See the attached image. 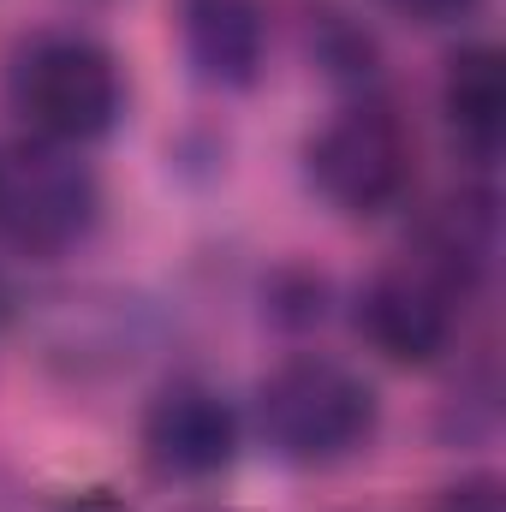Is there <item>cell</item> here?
<instances>
[{"mask_svg":"<svg viewBox=\"0 0 506 512\" xmlns=\"http://www.w3.org/2000/svg\"><path fill=\"white\" fill-rule=\"evenodd\" d=\"M262 435L298 465H334L376 435V387L334 358H286L256 393Z\"/></svg>","mask_w":506,"mask_h":512,"instance_id":"obj_1","label":"cell"},{"mask_svg":"<svg viewBox=\"0 0 506 512\" xmlns=\"http://www.w3.org/2000/svg\"><path fill=\"white\" fill-rule=\"evenodd\" d=\"M96 173L54 137L0 143V239L18 251H66L96 221Z\"/></svg>","mask_w":506,"mask_h":512,"instance_id":"obj_2","label":"cell"},{"mask_svg":"<svg viewBox=\"0 0 506 512\" xmlns=\"http://www.w3.org/2000/svg\"><path fill=\"white\" fill-rule=\"evenodd\" d=\"M12 102L36 137L84 143L102 137L120 114V66L84 36H48L12 66Z\"/></svg>","mask_w":506,"mask_h":512,"instance_id":"obj_3","label":"cell"},{"mask_svg":"<svg viewBox=\"0 0 506 512\" xmlns=\"http://www.w3.org/2000/svg\"><path fill=\"white\" fill-rule=\"evenodd\" d=\"M316 191L346 215H381L411 185V131L376 102L340 108L310 143Z\"/></svg>","mask_w":506,"mask_h":512,"instance_id":"obj_4","label":"cell"},{"mask_svg":"<svg viewBox=\"0 0 506 512\" xmlns=\"http://www.w3.org/2000/svg\"><path fill=\"white\" fill-rule=\"evenodd\" d=\"M459 298H465V280L453 268H441L435 256H417V262L381 268L376 280L364 286L358 328H364V340L376 346L381 358H393V364H429L453 340Z\"/></svg>","mask_w":506,"mask_h":512,"instance_id":"obj_5","label":"cell"},{"mask_svg":"<svg viewBox=\"0 0 506 512\" xmlns=\"http://www.w3.org/2000/svg\"><path fill=\"white\" fill-rule=\"evenodd\" d=\"M143 453L161 477H179V483L215 477L239 453V417L221 393L197 382H173L143 411Z\"/></svg>","mask_w":506,"mask_h":512,"instance_id":"obj_6","label":"cell"},{"mask_svg":"<svg viewBox=\"0 0 506 512\" xmlns=\"http://www.w3.org/2000/svg\"><path fill=\"white\" fill-rule=\"evenodd\" d=\"M179 30L185 54L209 84L245 90L262 72L268 54V18L256 0H179Z\"/></svg>","mask_w":506,"mask_h":512,"instance_id":"obj_7","label":"cell"},{"mask_svg":"<svg viewBox=\"0 0 506 512\" xmlns=\"http://www.w3.org/2000/svg\"><path fill=\"white\" fill-rule=\"evenodd\" d=\"M441 108L459 131L465 149L477 155H495L506 131V66L501 48L477 42V48H459L447 60V78H441Z\"/></svg>","mask_w":506,"mask_h":512,"instance_id":"obj_8","label":"cell"},{"mask_svg":"<svg viewBox=\"0 0 506 512\" xmlns=\"http://www.w3.org/2000/svg\"><path fill=\"white\" fill-rule=\"evenodd\" d=\"M441 512H501V489H495L489 477H471V483L447 489V501H441Z\"/></svg>","mask_w":506,"mask_h":512,"instance_id":"obj_9","label":"cell"},{"mask_svg":"<svg viewBox=\"0 0 506 512\" xmlns=\"http://www.w3.org/2000/svg\"><path fill=\"white\" fill-rule=\"evenodd\" d=\"M393 12H405V18H423V24H441V18H459V12H471L477 0H387Z\"/></svg>","mask_w":506,"mask_h":512,"instance_id":"obj_10","label":"cell"},{"mask_svg":"<svg viewBox=\"0 0 506 512\" xmlns=\"http://www.w3.org/2000/svg\"><path fill=\"white\" fill-rule=\"evenodd\" d=\"M66 512H126L120 501H108V495H84V501H72Z\"/></svg>","mask_w":506,"mask_h":512,"instance_id":"obj_11","label":"cell"}]
</instances>
